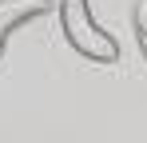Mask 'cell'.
I'll return each mask as SVG.
<instances>
[{
  "mask_svg": "<svg viewBox=\"0 0 147 143\" xmlns=\"http://www.w3.org/2000/svg\"><path fill=\"white\" fill-rule=\"evenodd\" d=\"M131 32H135L139 56L147 60V0H135V8H131Z\"/></svg>",
  "mask_w": 147,
  "mask_h": 143,
  "instance_id": "3",
  "label": "cell"
},
{
  "mask_svg": "<svg viewBox=\"0 0 147 143\" xmlns=\"http://www.w3.org/2000/svg\"><path fill=\"white\" fill-rule=\"evenodd\" d=\"M60 0H0V60H4V48L8 40L24 28V24L48 16Z\"/></svg>",
  "mask_w": 147,
  "mask_h": 143,
  "instance_id": "2",
  "label": "cell"
},
{
  "mask_svg": "<svg viewBox=\"0 0 147 143\" xmlns=\"http://www.w3.org/2000/svg\"><path fill=\"white\" fill-rule=\"evenodd\" d=\"M56 16H60V32L76 56L92 60V64H115L119 60V44L111 32H103L92 16V4L88 0H60L56 4Z\"/></svg>",
  "mask_w": 147,
  "mask_h": 143,
  "instance_id": "1",
  "label": "cell"
}]
</instances>
